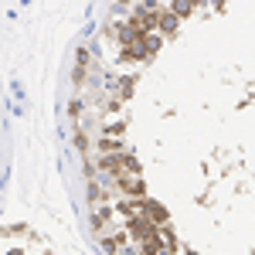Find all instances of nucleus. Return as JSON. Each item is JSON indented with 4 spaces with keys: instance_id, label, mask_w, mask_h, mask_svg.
I'll return each instance as SVG.
<instances>
[{
    "instance_id": "nucleus-1",
    "label": "nucleus",
    "mask_w": 255,
    "mask_h": 255,
    "mask_svg": "<svg viewBox=\"0 0 255 255\" xmlns=\"http://www.w3.org/2000/svg\"><path fill=\"white\" fill-rule=\"evenodd\" d=\"M160 31L163 34H177V14H163L160 17Z\"/></svg>"
},
{
    "instance_id": "nucleus-2",
    "label": "nucleus",
    "mask_w": 255,
    "mask_h": 255,
    "mask_svg": "<svg viewBox=\"0 0 255 255\" xmlns=\"http://www.w3.org/2000/svg\"><path fill=\"white\" fill-rule=\"evenodd\" d=\"M146 211L153 214V221H157V225H163V221H167V211H163L160 204H153V201H146Z\"/></svg>"
},
{
    "instance_id": "nucleus-3",
    "label": "nucleus",
    "mask_w": 255,
    "mask_h": 255,
    "mask_svg": "<svg viewBox=\"0 0 255 255\" xmlns=\"http://www.w3.org/2000/svg\"><path fill=\"white\" fill-rule=\"evenodd\" d=\"M191 0H174V14H177V17H184V14H191Z\"/></svg>"
},
{
    "instance_id": "nucleus-4",
    "label": "nucleus",
    "mask_w": 255,
    "mask_h": 255,
    "mask_svg": "<svg viewBox=\"0 0 255 255\" xmlns=\"http://www.w3.org/2000/svg\"><path fill=\"white\" fill-rule=\"evenodd\" d=\"M191 3H204V0H191Z\"/></svg>"
}]
</instances>
